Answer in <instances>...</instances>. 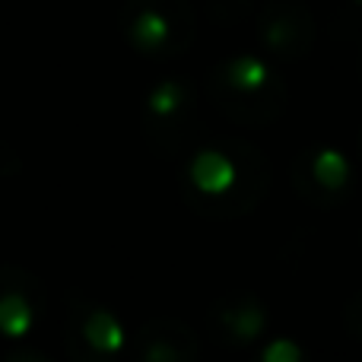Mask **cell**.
Instances as JSON below:
<instances>
[{
  "label": "cell",
  "instance_id": "1",
  "mask_svg": "<svg viewBox=\"0 0 362 362\" xmlns=\"http://www.w3.org/2000/svg\"><path fill=\"white\" fill-rule=\"evenodd\" d=\"M267 153L242 137H226L194 150L181 172L187 206L206 219L245 216L267 197Z\"/></svg>",
  "mask_w": 362,
  "mask_h": 362
},
{
  "label": "cell",
  "instance_id": "2",
  "mask_svg": "<svg viewBox=\"0 0 362 362\" xmlns=\"http://www.w3.org/2000/svg\"><path fill=\"white\" fill-rule=\"evenodd\" d=\"M206 89L223 118L242 127L274 124L289 102L283 76L257 54H232L206 76Z\"/></svg>",
  "mask_w": 362,
  "mask_h": 362
},
{
  "label": "cell",
  "instance_id": "3",
  "mask_svg": "<svg viewBox=\"0 0 362 362\" xmlns=\"http://www.w3.org/2000/svg\"><path fill=\"white\" fill-rule=\"evenodd\" d=\"M121 35L150 61L181 57L197 38V19L187 0H124Z\"/></svg>",
  "mask_w": 362,
  "mask_h": 362
},
{
  "label": "cell",
  "instance_id": "4",
  "mask_svg": "<svg viewBox=\"0 0 362 362\" xmlns=\"http://www.w3.org/2000/svg\"><path fill=\"white\" fill-rule=\"evenodd\" d=\"M200 127L197 89L187 76H169L150 89L144 102V137L153 153L172 159L191 146Z\"/></svg>",
  "mask_w": 362,
  "mask_h": 362
},
{
  "label": "cell",
  "instance_id": "5",
  "mask_svg": "<svg viewBox=\"0 0 362 362\" xmlns=\"http://www.w3.org/2000/svg\"><path fill=\"white\" fill-rule=\"evenodd\" d=\"M293 187L305 204L318 206V210H334L337 204H344L353 191V169L346 163V156H340L331 146H312L302 150L293 159L289 169Z\"/></svg>",
  "mask_w": 362,
  "mask_h": 362
},
{
  "label": "cell",
  "instance_id": "6",
  "mask_svg": "<svg viewBox=\"0 0 362 362\" xmlns=\"http://www.w3.org/2000/svg\"><path fill=\"white\" fill-rule=\"evenodd\" d=\"M257 42L280 61H302L315 48V16L302 4H267L255 19Z\"/></svg>",
  "mask_w": 362,
  "mask_h": 362
},
{
  "label": "cell",
  "instance_id": "7",
  "mask_svg": "<svg viewBox=\"0 0 362 362\" xmlns=\"http://www.w3.org/2000/svg\"><path fill=\"white\" fill-rule=\"evenodd\" d=\"M210 331L229 350H245L267 331V305L248 289H232L213 302Z\"/></svg>",
  "mask_w": 362,
  "mask_h": 362
},
{
  "label": "cell",
  "instance_id": "8",
  "mask_svg": "<svg viewBox=\"0 0 362 362\" xmlns=\"http://www.w3.org/2000/svg\"><path fill=\"white\" fill-rule=\"evenodd\" d=\"M67 346L74 359H112L124 346V327L115 312L102 305H76L70 308Z\"/></svg>",
  "mask_w": 362,
  "mask_h": 362
},
{
  "label": "cell",
  "instance_id": "9",
  "mask_svg": "<svg viewBox=\"0 0 362 362\" xmlns=\"http://www.w3.org/2000/svg\"><path fill=\"white\" fill-rule=\"evenodd\" d=\"M42 315V283L23 267H0V337L23 340Z\"/></svg>",
  "mask_w": 362,
  "mask_h": 362
},
{
  "label": "cell",
  "instance_id": "10",
  "mask_svg": "<svg viewBox=\"0 0 362 362\" xmlns=\"http://www.w3.org/2000/svg\"><path fill=\"white\" fill-rule=\"evenodd\" d=\"M134 353L146 362H194L200 356V340L181 321L156 318V321H146L137 331Z\"/></svg>",
  "mask_w": 362,
  "mask_h": 362
},
{
  "label": "cell",
  "instance_id": "11",
  "mask_svg": "<svg viewBox=\"0 0 362 362\" xmlns=\"http://www.w3.org/2000/svg\"><path fill=\"white\" fill-rule=\"evenodd\" d=\"M344 321H346V331H350L356 340H362V293L356 296V299L346 302V308H344Z\"/></svg>",
  "mask_w": 362,
  "mask_h": 362
},
{
  "label": "cell",
  "instance_id": "12",
  "mask_svg": "<svg viewBox=\"0 0 362 362\" xmlns=\"http://www.w3.org/2000/svg\"><path fill=\"white\" fill-rule=\"evenodd\" d=\"M264 359H270V362H276V359H283V362H289V359H299L302 353L296 350L293 344H286V340H280V344H274V346H267V350L261 353Z\"/></svg>",
  "mask_w": 362,
  "mask_h": 362
},
{
  "label": "cell",
  "instance_id": "13",
  "mask_svg": "<svg viewBox=\"0 0 362 362\" xmlns=\"http://www.w3.org/2000/svg\"><path fill=\"white\" fill-rule=\"evenodd\" d=\"M359 153H362V134H359Z\"/></svg>",
  "mask_w": 362,
  "mask_h": 362
},
{
  "label": "cell",
  "instance_id": "14",
  "mask_svg": "<svg viewBox=\"0 0 362 362\" xmlns=\"http://www.w3.org/2000/svg\"><path fill=\"white\" fill-rule=\"evenodd\" d=\"M353 4H356V6H362V0H353Z\"/></svg>",
  "mask_w": 362,
  "mask_h": 362
}]
</instances>
